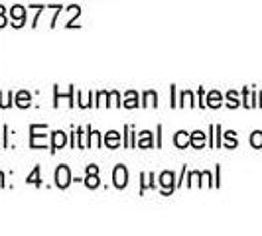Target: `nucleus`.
<instances>
[{"mask_svg": "<svg viewBox=\"0 0 262 236\" xmlns=\"http://www.w3.org/2000/svg\"><path fill=\"white\" fill-rule=\"evenodd\" d=\"M113 183L117 189H124L128 185V171L124 166H117L115 171H113Z\"/></svg>", "mask_w": 262, "mask_h": 236, "instance_id": "f257e3e1", "label": "nucleus"}, {"mask_svg": "<svg viewBox=\"0 0 262 236\" xmlns=\"http://www.w3.org/2000/svg\"><path fill=\"white\" fill-rule=\"evenodd\" d=\"M69 183H71L69 168H67V166H59V168L55 170V185H57L59 189H67Z\"/></svg>", "mask_w": 262, "mask_h": 236, "instance_id": "f03ea898", "label": "nucleus"}, {"mask_svg": "<svg viewBox=\"0 0 262 236\" xmlns=\"http://www.w3.org/2000/svg\"><path fill=\"white\" fill-rule=\"evenodd\" d=\"M160 185H162L164 193H171V191L176 189V183H173V173H171V171H164V173L160 175Z\"/></svg>", "mask_w": 262, "mask_h": 236, "instance_id": "7ed1b4c3", "label": "nucleus"}, {"mask_svg": "<svg viewBox=\"0 0 262 236\" xmlns=\"http://www.w3.org/2000/svg\"><path fill=\"white\" fill-rule=\"evenodd\" d=\"M67 142V134L61 130H55L52 134V152H57V150H61Z\"/></svg>", "mask_w": 262, "mask_h": 236, "instance_id": "20e7f679", "label": "nucleus"}, {"mask_svg": "<svg viewBox=\"0 0 262 236\" xmlns=\"http://www.w3.org/2000/svg\"><path fill=\"white\" fill-rule=\"evenodd\" d=\"M10 16L14 18H18V24H16V28H22L24 26V22H26V16H24V10H22V6H12V10H10Z\"/></svg>", "mask_w": 262, "mask_h": 236, "instance_id": "39448f33", "label": "nucleus"}, {"mask_svg": "<svg viewBox=\"0 0 262 236\" xmlns=\"http://www.w3.org/2000/svg\"><path fill=\"white\" fill-rule=\"evenodd\" d=\"M85 185L89 189H97L101 181H99V171H87V177H85Z\"/></svg>", "mask_w": 262, "mask_h": 236, "instance_id": "423d86ee", "label": "nucleus"}, {"mask_svg": "<svg viewBox=\"0 0 262 236\" xmlns=\"http://www.w3.org/2000/svg\"><path fill=\"white\" fill-rule=\"evenodd\" d=\"M30 101H32V97H30L28 91H20L16 95V105L20 106V108H28V106H30Z\"/></svg>", "mask_w": 262, "mask_h": 236, "instance_id": "0eeeda50", "label": "nucleus"}, {"mask_svg": "<svg viewBox=\"0 0 262 236\" xmlns=\"http://www.w3.org/2000/svg\"><path fill=\"white\" fill-rule=\"evenodd\" d=\"M105 144L108 146V148H117V146L120 144V134H118V132H115V130L106 132Z\"/></svg>", "mask_w": 262, "mask_h": 236, "instance_id": "6e6552de", "label": "nucleus"}, {"mask_svg": "<svg viewBox=\"0 0 262 236\" xmlns=\"http://www.w3.org/2000/svg\"><path fill=\"white\" fill-rule=\"evenodd\" d=\"M173 144L178 146V148H187V144H189V136H187V132L185 130L178 132L176 138H173Z\"/></svg>", "mask_w": 262, "mask_h": 236, "instance_id": "1a4fd4ad", "label": "nucleus"}, {"mask_svg": "<svg viewBox=\"0 0 262 236\" xmlns=\"http://www.w3.org/2000/svg\"><path fill=\"white\" fill-rule=\"evenodd\" d=\"M189 144L195 146V148H201V146L205 144V134H203V132H199V130H195L191 136H189Z\"/></svg>", "mask_w": 262, "mask_h": 236, "instance_id": "9d476101", "label": "nucleus"}, {"mask_svg": "<svg viewBox=\"0 0 262 236\" xmlns=\"http://www.w3.org/2000/svg\"><path fill=\"white\" fill-rule=\"evenodd\" d=\"M138 105H140V103H138V95H136L134 91H128V92H126V99H124V106H126V108H136Z\"/></svg>", "mask_w": 262, "mask_h": 236, "instance_id": "9b49d317", "label": "nucleus"}, {"mask_svg": "<svg viewBox=\"0 0 262 236\" xmlns=\"http://www.w3.org/2000/svg\"><path fill=\"white\" fill-rule=\"evenodd\" d=\"M39 166H36V168H34V171H32V173H30V175H28V179H26V183L30 185H36V187H39V185H41V179H39Z\"/></svg>", "mask_w": 262, "mask_h": 236, "instance_id": "f8f14e48", "label": "nucleus"}, {"mask_svg": "<svg viewBox=\"0 0 262 236\" xmlns=\"http://www.w3.org/2000/svg\"><path fill=\"white\" fill-rule=\"evenodd\" d=\"M142 106H158V95L154 91H146L144 92V103Z\"/></svg>", "mask_w": 262, "mask_h": 236, "instance_id": "ddd939ff", "label": "nucleus"}, {"mask_svg": "<svg viewBox=\"0 0 262 236\" xmlns=\"http://www.w3.org/2000/svg\"><path fill=\"white\" fill-rule=\"evenodd\" d=\"M207 103H209V106H213V108L221 106V95H219L217 91L209 92V97H207Z\"/></svg>", "mask_w": 262, "mask_h": 236, "instance_id": "4468645a", "label": "nucleus"}, {"mask_svg": "<svg viewBox=\"0 0 262 236\" xmlns=\"http://www.w3.org/2000/svg\"><path fill=\"white\" fill-rule=\"evenodd\" d=\"M150 136H152V134H150L148 130L142 132V134H140V140H138V146H140V148H150V146H152Z\"/></svg>", "mask_w": 262, "mask_h": 236, "instance_id": "2eb2a0df", "label": "nucleus"}, {"mask_svg": "<svg viewBox=\"0 0 262 236\" xmlns=\"http://www.w3.org/2000/svg\"><path fill=\"white\" fill-rule=\"evenodd\" d=\"M152 173H142V179H144V183H142V187H140V193H144V189H148V187H156V185L152 183Z\"/></svg>", "mask_w": 262, "mask_h": 236, "instance_id": "dca6fc26", "label": "nucleus"}]
</instances>
